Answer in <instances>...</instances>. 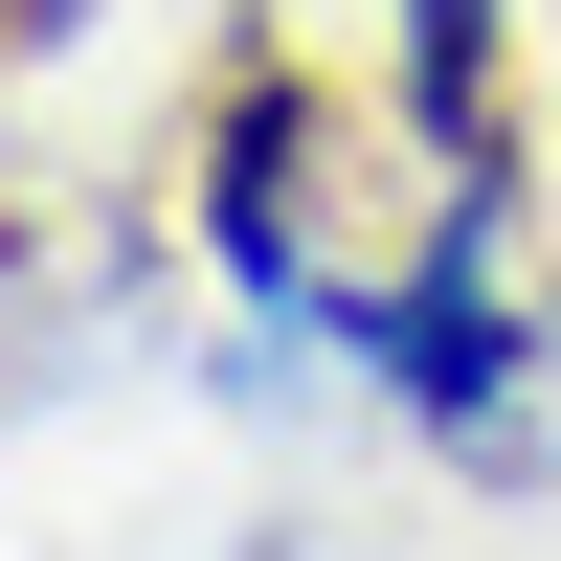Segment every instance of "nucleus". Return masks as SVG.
<instances>
[{
  "label": "nucleus",
  "mask_w": 561,
  "mask_h": 561,
  "mask_svg": "<svg viewBox=\"0 0 561 561\" xmlns=\"http://www.w3.org/2000/svg\"><path fill=\"white\" fill-rule=\"evenodd\" d=\"M23 23H45V0H0V45H23Z\"/></svg>",
  "instance_id": "f257e3e1"
}]
</instances>
